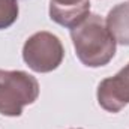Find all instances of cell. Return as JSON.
<instances>
[{"mask_svg": "<svg viewBox=\"0 0 129 129\" xmlns=\"http://www.w3.org/2000/svg\"><path fill=\"white\" fill-rule=\"evenodd\" d=\"M71 39L78 60L87 68L108 64L116 54V41L102 17L89 14L78 26L71 29Z\"/></svg>", "mask_w": 129, "mask_h": 129, "instance_id": "6da1fadb", "label": "cell"}, {"mask_svg": "<svg viewBox=\"0 0 129 129\" xmlns=\"http://www.w3.org/2000/svg\"><path fill=\"white\" fill-rule=\"evenodd\" d=\"M39 96L38 80L24 71L0 69V114L18 117Z\"/></svg>", "mask_w": 129, "mask_h": 129, "instance_id": "7a4b0ae2", "label": "cell"}, {"mask_svg": "<svg viewBox=\"0 0 129 129\" xmlns=\"http://www.w3.org/2000/svg\"><path fill=\"white\" fill-rule=\"evenodd\" d=\"M64 57L62 41L50 32H36L23 47V59L26 64L39 74L57 69Z\"/></svg>", "mask_w": 129, "mask_h": 129, "instance_id": "3957f363", "label": "cell"}, {"mask_svg": "<svg viewBox=\"0 0 129 129\" xmlns=\"http://www.w3.org/2000/svg\"><path fill=\"white\" fill-rule=\"evenodd\" d=\"M98 102L108 113H119L129 104V63L114 77L102 80L98 86Z\"/></svg>", "mask_w": 129, "mask_h": 129, "instance_id": "277c9868", "label": "cell"}, {"mask_svg": "<svg viewBox=\"0 0 129 129\" xmlns=\"http://www.w3.org/2000/svg\"><path fill=\"white\" fill-rule=\"evenodd\" d=\"M90 14V0H50V18L66 29H74Z\"/></svg>", "mask_w": 129, "mask_h": 129, "instance_id": "5b68a950", "label": "cell"}, {"mask_svg": "<svg viewBox=\"0 0 129 129\" xmlns=\"http://www.w3.org/2000/svg\"><path fill=\"white\" fill-rule=\"evenodd\" d=\"M105 24L116 44L129 47V2L116 5L108 12Z\"/></svg>", "mask_w": 129, "mask_h": 129, "instance_id": "8992f818", "label": "cell"}, {"mask_svg": "<svg viewBox=\"0 0 129 129\" xmlns=\"http://www.w3.org/2000/svg\"><path fill=\"white\" fill-rule=\"evenodd\" d=\"M20 14L18 0H0V30L11 27Z\"/></svg>", "mask_w": 129, "mask_h": 129, "instance_id": "52a82bcc", "label": "cell"}]
</instances>
